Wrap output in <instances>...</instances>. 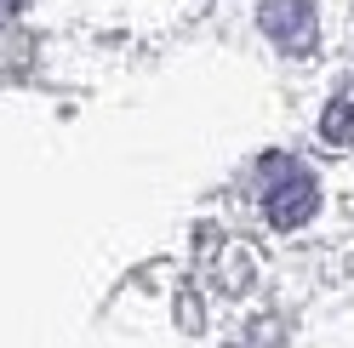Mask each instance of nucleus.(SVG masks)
Listing matches in <instances>:
<instances>
[{
	"mask_svg": "<svg viewBox=\"0 0 354 348\" xmlns=\"http://www.w3.org/2000/svg\"><path fill=\"white\" fill-rule=\"evenodd\" d=\"M257 23H263V35H269L280 52H308V46H315V35H320L308 0H263Z\"/></svg>",
	"mask_w": 354,
	"mask_h": 348,
	"instance_id": "f03ea898",
	"label": "nucleus"
},
{
	"mask_svg": "<svg viewBox=\"0 0 354 348\" xmlns=\"http://www.w3.org/2000/svg\"><path fill=\"white\" fill-rule=\"evenodd\" d=\"M17 6H24V0H0V12H17Z\"/></svg>",
	"mask_w": 354,
	"mask_h": 348,
	"instance_id": "20e7f679",
	"label": "nucleus"
},
{
	"mask_svg": "<svg viewBox=\"0 0 354 348\" xmlns=\"http://www.w3.org/2000/svg\"><path fill=\"white\" fill-rule=\"evenodd\" d=\"M257 200H263V217H269L274 229H297V223L315 217L320 188H315V177H308V166L286 160V155H269L257 166Z\"/></svg>",
	"mask_w": 354,
	"mask_h": 348,
	"instance_id": "f257e3e1",
	"label": "nucleus"
},
{
	"mask_svg": "<svg viewBox=\"0 0 354 348\" xmlns=\"http://www.w3.org/2000/svg\"><path fill=\"white\" fill-rule=\"evenodd\" d=\"M320 132H326V143L354 148V86H343V92L326 103V115H320Z\"/></svg>",
	"mask_w": 354,
	"mask_h": 348,
	"instance_id": "7ed1b4c3",
	"label": "nucleus"
}]
</instances>
